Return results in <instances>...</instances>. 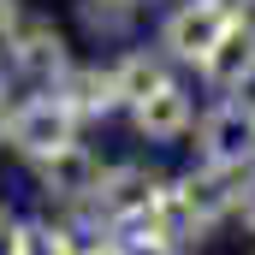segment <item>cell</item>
Masks as SVG:
<instances>
[{"label":"cell","instance_id":"cell-11","mask_svg":"<svg viewBox=\"0 0 255 255\" xmlns=\"http://www.w3.org/2000/svg\"><path fill=\"white\" fill-rule=\"evenodd\" d=\"M154 238H166L178 255H196L208 238H214V226L196 214V202L184 196V184H178V172H166V184H160V196H154V208H148V220H142Z\"/></svg>","mask_w":255,"mask_h":255},{"label":"cell","instance_id":"cell-16","mask_svg":"<svg viewBox=\"0 0 255 255\" xmlns=\"http://www.w3.org/2000/svg\"><path fill=\"white\" fill-rule=\"evenodd\" d=\"M238 226L255 238V172H250V184H244V202H238Z\"/></svg>","mask_w":255,"mask_h":255},{"label":"cell","instance_id":"cell-15","mask_svg":"<svg viewBox=\"0 0 255 255\" xmlns=\"http://www.w3.org/2000/svg\"><path fill=\"white\" fill-rule=\"evenodd\" d=\"M24 214H12V208H0V255H24Z\"/></svg>","mask_w":255,"mask_h":255},{"label":"cell","instance_id":"cell-4","mask_svg":"<svg viewBox=\"0 0 255 255\" xmlns=\"http://www.w3.org/2000/svg\"><path fill=\"white\" fill-rule=\"evenodd\" d=\"M160 184H166V172H160L154 160H107V166H101V184L89 196V208H95V220H101L107 232H130V226L148 220Z\"/></svg>","mask_w":255,"mask_h":255},{"label":"cell","instance_id":"cell-5","mask_svg":"<svg viewBox=\"0 0 255 255\" xmlns=\"http://www.w3.org/2000/svg\"><path fill=\"white\" fill-rule=\"evenodd\" d=\"M226 24L232 18L214 0H166L160 6V24H154V48L178 65V71H196V65L214 54V42L226 36Z\"/></svg>","mask_w":255,"mask_h":255},{"label":"cell","instance_id":"cell-18","mask_svg":"<svg viewBox=\"0 0 255 255\" xmlns=\"http://www.w3.org/2000/svg\"><path fill=\"white\" fill-rule=\"evenodd\" d=\"M214 6H220V12H226L232 24H244V18H255V0H214Z\"/></svg>","mask_w":255,"mask_h":255},{"label":"cell","instance_id":"cell-23","mask_svg":"<svg viewBox=\"0 0 255 255\" xmlns=\"http://www.w3.org/2000/svg\"><path fill=\"white\" fill-rule=\"evenodd\" d=\"M250 113H255V95H250Z\"/></svg>","mask_w":255,"mask_h":255},{"label":"cell","instance_id":"cell-21","mask_svg":"<svg viewBox=\"0 0 255 255\" xmlns=\"http://www.w3.org/2000/svg\"><path fill=\"white\" fill-rule=\"evenodd\" d=\"M142 6H148V12H154V6H166V0H142Z\"/></svg>","mask_w":255,"mask_h":255},{"label":"cell","instance_id":"cell-6","mask_svg":"<svg viewBox=\"0 0 255 255\" xmlns=\"http://www.w3.org/2000/svg\"><path fill=\"white\" fill-rule=\"evenodd\" d=\"M101 148L95 142H65V148H54L48 160H36L30 166V178H36V196H42V208H89V196H95V184H101Z\"/></svg>","mask_w":255,"mask_h":255},{"label":"cell","instance_id":"cell-17","mask_svg":"<svg viewBox=\"0 0 255 255\" xmlns=\"http://www.w3.org/2000/svg\"><path fill=\"white\" fill-rule=\"evenodd\" d=\"M18 18H24V0H0V42L18 30Z\"/></svg>","mask_w":255,"mask_h":255},{"label":"cell","instance_id":"cell-8","mask_svg":"<svg viewBox=\"0 0 255 255\" xmlns=\"http://www.w3.org/2000/svg\"><path fill=\"white\" fill-rule=\"evenodd\" d=\"M196 83L214 95H255V18L226 24V36L214 42V54L196 65Z\"/></svg>","mask_w":255,"mask_h":255},{"label":"cell","instance_id":"cell-13","mask_svg":"<svg viewBox=\"0 0 255 255\" xmlns=\"http://www.w3.org/2000/svg\"><path fill=\"white\" fill-rule=\"evenodd\" d=\"M71 18H77V36L95 42V48H125L136 42L148 6L142 0H71Z\"/></svg>","mask_w":255,"mask_h":255},{"label":"cell","instance_id":"cell-9","mask_svg":"<svg viewBox=\"0 0 255 255\" xmlns=\"http://www.w3.org/2000/svg\"><path fill=\"white\" fill-rule=\"evenodd\" d=\"M107 71H113V95H119V113H130L136 101H148L154 89H166V83L178 77V65L166 60L154 42H125V48L107 60Z\"/></svg>","mask_w":255,"mask_h":255},{"label":"cell","instance_id":"cell-19","mask_svg":"<svg viewBox=\"0 0 255 255\" xmlns=\"http://www.w3.org/2000/svg\"><path fill=\"white\" fill-rule=\"evenodd\" d=\"M12 95H18V83H12V77H6V65H0V113H6V101H12Z\"/></svg>","mask_w":255,"mask_h":255},{"label":"cell","instance_id":"cell-3","mask_svg":"<svg viewBox=\"0 0 255 255\" xmlns=\"http://www.w3.org/2000/svg\"><path fill=\"white\" fill-rule=\"evenodd\" d=\"M196 166H238L255 172V113L250 95H214L202 113H196Z\"/></svg>","mask_w":255,"mask_h":255},{"label":"cell","instance_id":"cell-2","mask_svg":"<svg viewBox=\"0 0 255 255\" xmlns=\"http://www.w3.org/2000/svg\"><path fill=\"white\" fill-rule=\"evenodd\" d=\"M77 136H83V130H77V119L60 107L54 89H24V95L6 101V148H12L24 166L48 160L54 148L77 142Z\"/></svg>","mask_w":255,"mask_h":255},{"label":"cell","instance_id":"cell-14","mask_svg":"<svg viewBox=\"0 0 255 255\" xmlns=\"http://www.w3.org/2000/svg\"><path fill=\"white\" fill-rule=\"evenodd\" d=\"M113 250L119 255H178L166 238H154L148 226H130V232H113Z\"/></svg>","mask_w":255,"mask_h":255},{"label":"cell","instance_id":"cell-7","mask_svg":"<svg viewBox=\"0 0 255 255\" xmlns=\"http://www.w3.org/2000/svg\"><path fill=\"white\" fill-rule=\"evenodd\" d=\"M196 89L184 83V77H172L166 89H154L148 101H136L125 119H130V136L136 142H148V148H178L184 136L196 130Z\"/></svg>","mask_w":255,"mask_h":255},{"label":"cell","instance_id":"cell-22","mask_svg":"<svg viewBox=\"0 0 255 255\" xmlns=\"http://www.w3.org/2000/svg\"><path fill=\"white\" fill-rule=\"evenodd\" d=\"M95 255H119V250H113V244H107V250H95Z\"/></svg>","mask_w":255,"mask_h":255},{"label":"cell","instance_id":"cell-10","mask_svg":"<svg viewBox=\"0 0 255 255\" xmlns=\"http://www.w3.org/2000/svg\"><path fill=\"white\" fill-rule=\"evenodd\" d=\"M54 95H60V107L77 119V130L83 125H107L113 113H119V95H113V71L101 60H77L71 71H65L60 83H54Z\"/></svg>","mask_w":255,"mask_h":255},{"label":"cell","instance_id":"cell-12","mask_svg":"<svg viewBox=\"0 0 255 255\" xmlns=\"http://www.w3.org/2000/svg\"><path fill=\"white\" fill-rule=\"evenodd\" d=\"M178 184H184V196L196 202V214L220 232L226 220H238V202H244V184H250V172H238V166H184L178 172Z\"/></svg>","mask_w":255,"mask_h":255},{"label":"cell","instance_id":"cell-1","mask_svg":"<svg viewBox=\"0 0 255 255\" xmlns=\"http://www.w3.org/2000/svg\"><path fill=\"white\" fill-rule=\"evenodd\" d=\"M0 65H6V77L24 83V89H54L65 71L77 65L71 30H65L60 18H48V12H24L18 30L0 42Z\"/></svg>","mask_w":255,"mask_h":255},{"label":"cell","instance_id":"cell-20","mask_svg":"<svg viewBox=\"0 0 255 255\" xmlns=\"http://www.w3.org/2000/svg\"><path fill=\"white\" fill-rule=\"evenodd\" d=\"M0 148H6V113H0Z\"/></svg>","mask_w":255,"mask_h":255}]
</instances>
